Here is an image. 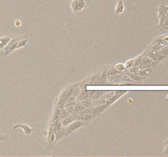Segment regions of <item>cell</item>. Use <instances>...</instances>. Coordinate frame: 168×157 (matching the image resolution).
I'll return each mask as SVG.
<instances>
[{
	"label": "cell",
	"mask_w": 168,
	"mask_h": 157,
	"mask_svg": "<svg viewBox=\"0 0 168 157\" xmlns=\"http://www.w3.org/2000/svg\"><path fill=\"white\" fill-rule=\"evenodd\" d=\"M8 136L4 135V134H0V142L6 141V140H8Z\"/></svg>",
	"instance_id": "cell-37"
},
{
	"label": "cell",
	"mask_w": 168,
	"mask_h": 157,
	"mask_svg": "<svg viewBox=\"0 0 168 157\" xmlns=\"http://www.w3.org/2000/svg\"><path fill=\"white\" fill-rule=\"evenodd\" d=\"M80 92H81V90H80V88H75V87H74L73 96H75V97L78 96L79 93H80Z\"/></svg>",
	"instance_id": "cell-35"
},
{
	"label": "cell",
	"mask_w": 168,
	"mask_h": 157,
	"mask_svg": "<svg viewBox=\"0 0 168 157\" xmlns=\"http://www.w3.org/2000/svg\"><path fill=\"white\" fill-rule=\"evenodd\" d=\"M165 146H166V149H165V154L168 155V140L165 142Z\"/></svg>",
	"instance_id": "cell-38"
},
{
	"label": "cell",
	"mask_w": 168,
	"mask_h": 157,
	"mask_svg": "<svg viewBox=\"0 0 168 157\" xmlns=\"http://www.w3.org/2000/svg\"><path fill=\"white\" fill-rule=\"evenodd\" d=\"M106 73H107V75H108V76H110V75H117V74H120V73H122V72L118 71L116 68H111V69H109Z\"/></svg>",
	"instance_id": "cell-25"
},
{
	"label": "cell",
	"mask_w": 168,
	"mask_h": 157,
	"mask_svg": "<svg viewBox=\"0 0 168 157\" xmlns=\"http://www.w3.org/2000/svg\"><path fill=\"white\" fill-rule=\"evenodd\" d=\"M89 97H90V91L83 90V91H81V92H80V93H79L78 98H77V100H78V101H82V100H84V99L89 98Z\"/></svg>",
	"instance_id": "cell-13"
},
{
	"label": "cell",
	"mask_w": 168,
	"mask_h": 157,
	"mask_svg": "<svg viewBox=\"0 0 168 157\" xmlns=\"http://www.w3.org/2000/svg\"><path fill=\"white\" fill-rule=\"evenodd\" d=\"M16 128H22V130L24 131L25 133H26V134H30L34 131V128H30V126H28V125H22V124L14 125L13 127H12L13 130H16Z\"/></svg>",
	"instance_id": "cell-9"
},
{
	"label": "cell",
	"mask_w": 168,
	"mask_h": 157,
	"mask_svg": "<svg viewBox=\"0 0 168 157\" xmlns=\"http://www.w3.org/2000/svg\"><path fill=\"white\" fill-rule=\"evenodd\" d=\"M62 128H63V124H62V122H61V120L59 119V120H55L54 125H53V132L56 133L57 132L61 130Z\"/></svg>",
	"instance_id": "cell-17"
},
{
	"label": "cell",
	"mask_w": 168,
	"mask_h": 157,
	"mask_svg": "<svg viewBox=\"0 0 168 157\" xmlns=\"http://www.w3.org/2000/svg\"><path fill=\"white\" fill-rule=\"evenodd\" d=\"M21 25H22V22H20L19 20H16V22H15V26L16 27H20L21 26Z\"/></svg>",
	"instance_id": "cell-39"
},
{
	"label": "cell",
	"mask_w": 168,
	"mask_h": 157,
	"mask_svg": "<svg viewBox=\"0 0 168 157\" xmlns=\"http://www.w3.org/2000/svg\"><path fill=\"white\" fill-rule=\"evenodd\" d=\"M69 114H69V113L66 111V109H62L61 110V111L59 112V119L62 120L63 119H64V118L67 117Z\"/></svg>",
	"instance_id": "cell-26"
},
{
	"label": "cell",
	"mask_w": 168,
	"mask_h": 157,
	"mask_svg": "<svg viewBox=\"0 0 168 157\" xmlns=\"http://www.w3.org/2000/svg\"><path fill=\"white\" fill-rule=\"evenodd\" d=\"M19 38H14V39H12L9 41V43H8V45L6 46L5 48H3L2 50H0V54H1L2 56H8V54L11 53L12 52L16 50V46H17V43L19 42Z\"/></svg>",
	"instance_id": "cell-1"
},
{
	"label": "cell",
	"mask_w": 168,
	"mask_h": 157,
	"mask_svg": "<svg viewBox=\"0 0 168 157\" xmlns=\"http://www.w3.org/2000/svg\"><path fill=\"white\" fill-rule=\"evenodd\" d=\"M116 69L118 70V71L122 72L123 71V70H125V65L122 64V63H119V64L117 65V67H116Z\"/></svg>",
	"instance_id": "cell-31"
},
{
	"label": "cell",
	"mask_w": 168,
	"mask_h": 157,
	"mask_svg": "<svg viewBox=\"0 0 168 157\" xmlns=\"http://www.w3.org/2000/svg\"><path fill=\"white\" fill-rule=\"evenodd\" d=\"M134 62H135V59H133V60H130V61H126L125 64V69H129V68H130V67H133Z\"/></svg>",
	"instance_id": "cell-29"
},
{
	"label": "cell",
	"mask_w": 168,
	"mask_h": 157,
	"mask_svg": "<svg viewBox=\"0 0 168 157\" xmlns=\"http://www.w3.org/2000/svg\"><path fill=\"white\" fill-rule=\"evenodd\" d=\"M122 75L120 73V74H117V75H110L108 76V82L111 83V84H117V83H119L122 80Z\"/></svg>",
	"instance_id": "cell-12"
},
{
	"label": "cell",
	"mask_w": 168,
	"mask_h": 157,
	"mask_svg": "<svg viewBox=\"0 0 168 157\" xmlns=\"http://www.w3.org/2000/svg\"><path fill=\"white\" fill-rule=\"evenodd\" d=\"M107 83V73L104 72L102 76H99L98 81H97V84H105Z\"/></svg>",
	"instance_id": "cell-19"
},
{
	"label": "cell",
	"mask_w": 168,
	"mask_h": 157,
	"mask_svg": "<svg viewBox=\"0 0 168 157\" xmlns=\"http://www.w3.org/2000/svg\"><path fill=\"white\" fill-rule=\"evenodd\" d=\"M142 58H143V56H139L138 58L135 59V62H134L133 67H139L141 63V61H142Z\"/></svg>",
	"instance_id": "cell-30"
},
{
	"label": "cell",
	"mask_w": 168,
	"mask_h": 157,
	"mask_svg": "<svg viewBox=\"0 0 168 157\" xmlns=\"http://www.w3.org/2000/svg\"><path fill=\"white\" fill-rule=\"evenodd\" d=\"M28 43V39H22V40H19V42L17 43V46H16V49H18V48H21L22 47H25V46H26Z\"/></svg>",
	"instance_id": "cell-27"
},
{
	"label": "cell",
	"mask_w": 168,
	"mask_h": 157,
	"mask_svg": "<svg viewBox=\"0 0 168 157\" xmlns=\"http://www.w3.org/2000/svg\"><path fill=\"white\" fill-rule=\"evenodd\" d=\"M87 122L85 121H80V120H75L73 122H71L70 125H67V127L65 128V136L69 135L70 133H71L74 131H76V129L81 128L84 125H87Z\"/></svg>",
	"instance_id": "cell-4"
},
{
	"label": "cell",
	"mask_w": 168,
	"mask_h": 157,
	"mask_svg": "<svg viewBox=\"0 0 168 157\" xmlns=\"http://www.w3.org/2000/svg\"><path fill=\"white\" fill-rule=\"evenodd\" d=\"M54 140H56V135H55V133L53 132V133H50V135H49V142H53V141H54Z\"/></svg>",
	"instance_id": "cell-33"
},
{
	"label": "cell",
	"mask_w": 168,
	"mask_h": 157,
	"mask_svg": "<svg viewBox=\"0 0 168 157\" xmlns=\"http://www.w3.org/2000/svg\"><path fill=\"white\" fill-rule=\"evenodd\" d=\"M98 78H99V75H95L93 77H91L89 80V81L87 82L88 84H97V81H98Z\"/></svg>",
	"instance_id": "cell-21"
},
{
	"label": "cell",
	"mask_w": 168,
	"mask_h": 157,
	"mask_svg": "<svg viewBox=\"0 0 168 157\" xmlns=\"http://www.w3.org/2000/svg\"><path fill=\"white\" fill-rule=\"evenodd\" d=\"M85 107H84V105L81 102V101H76V103L75 104L74 106V111H75V113H78L79 111H81L83 109H84ZM74 113V114H75Z\"/></svg>",
	"instance_id": "cell-18"
},
{
	"label": "cell",
	"mask_w": 168,
	"mask_h": 157,
	"mask_svg": "<svg viewBox=\"0 0 168 157\" xmlns=\"http://www.w3.org/2000/svg\"><path fill=\"white\" fill-rule=\"evenodd\" d=\"M164 28H168V12L167 13H166V21L164 22V24L163 26Z\"/></svg>",
	"instance_id": "cell-36"
},
{
	"label": "cell",
	"mask_w": 168,
	"mask_h": 157,
	"mask_svg": "<svg viewBox=\"0 0 168 157\" xmlns=\"http://www.w3.org/2000/svg\"><path fill=\"white\" fill-rule=\"evenodd\" d=\"M56 133H57V135H56V141H58L62 138H64V136H65V128H62L61 130H59Z\"/></svg>",
	"instance_id": "cell-23"
},
{
	"label": "cell",
	"mask_w": 168,
	"mask_h": 157,
	"mask_svg": "<svg viewBox=\"0 0 168 157\" xmlns=\"http://www.w3.org/2000/svg\"><path fill=\"white\" fill-rule=\"evenodd\" d=\"M81 103L84 105V107L85 108H89V107H91V105H92V100L89 97V98L84 99V100H82Z\"/></svg>",
	"instance_id": "cell-22"
},
{
	"label": "cell",
	"mask_w": 168,
	"mask_h": 157,
	"mask_svg": "<svg viewBox=\"0 0 168 157\" xmlns=\"http://www.w3.org/2000/svg\"><path fill=\"white\" fill-rule=\"evenodd\" d=\"M120 82L122 83V84H133L135 81L131 80V79H130L129 76H127L126 75H125L122 76V80H121V81H120Z\"/></svg>",
	"instance_id": "cell-20"
},
{
	"label": "cell",
	"mask_w": 168,
	"mask_h": 157,
	"mask_svg": "<svg viewBox=\"0 0 168 157\" xmlns=\"http://www.w3.org/2000/svg\"><path fill=\"white\" fill-rule=\"evenodd\" d=\"M95 92H96L95 90L90 91V98H91V97H93V96H94V94L95 93Z\"/></svg>",
	"instance_id": "cell-40"
},
{
	"label": "cell",
	"mask_w": 168,
	"mask_h": 157,
	"mask_svg": "<svg viewBox=\"0 0 168 157\" xmlns=\"http://www.w3.org/2000/svg\"><path fill=\"white\" fill-rule=\"evenodd\" d=\"M139 70V67H132L128 69V71L131 72V73H136V72L138 71Z\"/></svg>",
	"instance_id": "cell-34"
},
{
	"label": "cell",
	"mask_w": 168,
	"mask_h": 157,
	"mask_svg": "<svg viewBox=\"0 0 168 157\" xmlns=\"http://www.w3.org/2000/svg\"><path fill=\"white\" fill-rule=\"evenodd\" d=\"M66 111L69 113V114H74L75 113V111H74V106H71V107H65Z\"/></svg>",
	"instance_id": "cell-32"
},
{
	"label": "cell",
	"mask_w": 168,
	"mask_h": 157,
	"mask_svg": "<svg viewBox=\"0 0 168 157\" xmlns=\"http://www.w3.org/2000/svg\"><path fill=\"white\" fill-rule=\"evenodd\" d=\"M104 92L105 91H103V90H100V91H96L95 92V93L94 94V96H93V98H94V100H98V99L100 98V97H102L103 95H104Z\"/></svg>",
	"instance_id": "cell-24"
},
{
	"label": "cell",
	"mask_w": 168,
	"mask_h": 157,
	"mask_svg": "<svg viewBox=\"0 0 168 157\" xmlns=\"http://www.w3.org/2000/svg\"><path fill=\"white\" fill-rule=\"evenodd\" d=\"M76 120V116L74 115V114H70L68 115L67 117L64 118L63 120H61V122L63 124V126H67L68 125H70V123L73 122Z\"/></svg>",
	"instance_id": "cell-11"
},
{
	"label": "cell",
	"mask_w": 168,
	"mask_h": 157,
	"mask_svg": "<svg viewBox=\"0 0 168 157\" xmlns=\"http://www.w3.org/2000/svg\"><path fill=\"white\" fill-rule=\"evenodd\" d=\"M125 75L129 76L135 82H142L143 80H144V79H146L145 77H141V76L137 75L136 73H131V72H129L128 70H125Z\"/></svg>",
	"instance_id": "cell-10"
},
{
	"label": "cell",
	"mask_w": 168,
	"mask_h": 157,
	"mask_svg": "<svg viewBox=\"0 0 168 157\" xmlns=\"http://www.w3.org/2000/svg\"><path fill=\"white\" fill-rule=\"evenodd\" d=\"M109 106L108 104H100V105H98V106H96V107H93L92 109H91V113H92L95 116H97L98 114H100L103 111H104Z\"/></svg>",
	"instance_id": "cell-7"
},
{
	"label": "cell",
	"mask_w": 168,
	"mask_h": 157,
	"mask_svg": "<svg viewBox=\"0 0 168 157\" xmlns=\"http://www.w3.org/2000/svg\"><path fill=\"white\" fill-rule=\"evenodd\" d=\"M168 56V47L166 48H161L160 50H158L156 53H149L147 56H149V58H151L153 61H162L163 59L166 58Z\"/></svg>",
	"instance_id": "cell-2"
},
{
	"label": "cell",
	"mask_w": 168,
	"mask_h": 157,
	"mask_svg": "<svg viewBox=\"0 0 168 157\" xmlns=\"http://www.w3.org/2000/svg\"><path fill=\"white\" fill-rule=\"evenodd\" d=\"M125 9V7H124V3L122 2V0H119L118 3H117V8H116V13L117 14H121L122 12H123Z\"/></svg>",
	"instance_id": "cell-16"
},
{
	"label": "cell",
	"mask_w": 168,
	"mask_h": 157,
	"mask_svg": "<svg viewBox=\"0 0 168 157\" xmlns=\"http://www.w3.org/2000/svg\"><path fill=\"white\" fill-rule=\"evenodd\" d=\"M152 72L151 69H144V70H139L138 71L136 72V74L141 77H145L146 78L148 75H149Z\"/></svg>",
	"instance_id": "cell-14"
},
{
	"label": "cell",
	"mask_w": 168,
	"mask_h": 157,
	"mask_svg": "<svg viewBox=\"0 0 168 157\" xmlns=\"http://www.w3.org/2000/svg\"><path fill=\"white\" fill-rule=\"evenodd\" d=\"M127 91H115L114 92V94L110 97L109 99H108V101L106 102V104H108V106H110L111 104H112L115 101H117V99L119 98L120 97H122L123 94H125Z\"/></svg>",
	"instance_id": "cell-8"
},
{
	"label": "cell",
	"mask_w": 168,
	"mask_h": 157,
	"mask_svg": "<svg viewBox=\"0 0 168 157\" xmlns=\"http://www.w3.org/2000/svg\"><path fill=\"white\" fill-rule=\"evenodd\" d=\"M168 12V7L166 5L165 3H161V5L159 6V8L157 9V12H158V19H159V26L158 28L162 29L163 24L166 21V16Z\"/></svg>",
	"instance_id": "cell-3"
},
{
	"label": "cell",
	"mask_w": 168,
	"mask_h": 157,
	"mask_svg": "<svg viewBox=\"0 0 168 157\" xmlns=\"http://www.w3.org/2000/svg\"><path fill=\"white\" fill-rule=\"evenodd\" d=\"M157 63H155L153 60L151 58H149V56H144L142 58L140 65L139 66V70H144V69H151L154 65Z\"/></svg>",
	"instance_id": "cell-5"
},
{
	"label": "cell",
	"mask_w": 168,
	"mask_h": 157,
	"mask_svg": "<svg viewBox=\"0 0 168 157\" xmlns=\"http://www.w3.org/2000/svg\"><path fill=\"white\" fill-rule=\"evenodd\" d=\"M10 40H11V39L8 37V36L0 38V50H2L3 48H5L6 46L8 45V43H9Z\"/></svg>",
	"instance_id": "cell-15"
},
{
	"label": "cell",
	"mask_w": 168,
	"mask_h": 157,
	"mask_svg": "<svg viewBox=\"0 0 168 157\" xmlns=\"http://www.w3.org/2000/svg\"><path fill=\"white\" fill-rule=\"evenodd\" d=\"M90 113H91V109L89 107V108H84V109H83L81 111H79L78 113H75V114H77L79 115H82V114H90Z\"/></svg>",
	"instance_id": "cell-28"
},
{
	"label": "cell",
	"mask_w": 168,
	"mask_h": 157,
	"mask_svg": "<svg viewBox=\"0 0 168 157\" xmlns=\"http://www.w3.org/2000/svg\"><path fill=\"white\" fill-rule=\"evenodd\" d=\"M85 2L84 0H72L70 3V8L74 12H79L84 8Z\"/></svg>",
	"instance_id": "cell-6"
}]
</instances>
